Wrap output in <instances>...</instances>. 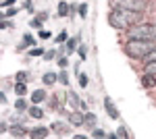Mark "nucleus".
<instances>
[{
  "mask_svg": "<svg viewBox=\"0 0 156 139\" xmlns=\"http://www.w3.org/2000/svg\"><path fill=\"white\" fill-rule=\"evenodd\" d=\"M137 23H142V12L127 9H110L108 12V25L115 29H131Z\"/></svg>",
  "mask_w": 156,
  "mask_h": 139,
  "instance_id": "f257e3e1",
  "label": "nucleus"
},
{
  "mask_svg": "<svg viewBox=\"0 0 156 139\" xmlns=\"http://www.w3.org/2000/svg\"><path fill=\"white\" fill-rule=\"evenodd\" d=\"M129 40H144V42H156V23H137L131 29H127Z\"/></svg>",
  "mask_w": 156,
  "mask_h": 139,
  "instance_id": "f03ea898",
  "label": "nucleus"
},
{
  "mask_svg": "<svg viewBox=\"0 0 156 139\" xmlns=\"http://www.w3.org/2000/svg\"><path fill=\"white\" fill-rule=\"evenodd\" d=\"M156 48V42H144V40H129L127 46H125V52L131 58H146L152 50Z\"/></svg>",
  "mask_w": 156,
  "mask_h": 139,
  "instance_id": "7ed1b4c3",
  "label": "nucleus"
},
{
  "mask_svg": "<svg viewBox=\"0 0 156 139\" xmlns=\"http://www.w3.org/2000/svg\"><path fill=\"white\" fill-rule=\"evenodd\" d=\"M112 9H127V11H135V12H144L148 2L146 0H108Z\"/></svg>",
  "mask_w": 156,
  "mask_h": 139,
  "instance_id": "20e7f679",
  "label": "nucleus"
},
{
  "mask_svg": "<svg viewBox=\"0 0 156 139\" xmlns=\"http://www.w3.org/2000/svg\"><path fill=\"white\" fill-rule=\"evenodd\" d=\"M67 100H69V104H71L73 110H85L87 104H85L83 100H79V96L75 92H67Z\"/></svg>",
  "mask_w": 156,
  "mask_h": 139,
  "instance_id": "39448f33",
  "label": "nucleus"
},
{
  "mask_svg": "<svg viewBox=\"0 0 156 139\" xmlns=\"http://www.w3.org/2000/svg\"><path fill=\"white\" fill-rule=\"evenodd\" d=\"M50 135V129L48 127H34L29 129V137L31 139H46Z\"/></svg>",
  "mask_w": 156,
  "mask_h": 139,
  "instance_id": "423d86ee",
  "label": "nucleus"
},
{
  "mask_svg": "<svg viewBox=\"0 0 156 139\" xmlns=\"http://www.w3.org/2000/svg\"><path fill=\"white\" fill-rule=\"evenodd\" d=\"M104 108H106V114L112 120H119V110H117V106L112 104V98H104Z\"/></svg>",
  "mask_w": 156,
  "mask_h": 139,
  "instance_id": "0eeeda50",
  "label": "nucleus"
},
{
  "mask_svg": "<svg viewBox=\"0 0 156 139\" xmlns=\"http://www.w3.org/2000/svg\"><path fill=\"white\" fill-rule=\"evenodd\" d=\"M69 120H71L73 127H81V125H85V114L79 112V110H75V112L69 114Z\"/></svg>",
  "mask_w": 156,
  "mask_h": 139,
  "instance_id": "6e6552de",
  "label": "nucleus"
},
{
  "mask_svg": "<svg viewBox=\"0 0 156 139\" xmlns=\"http://www.w3.org/2000/svg\"><path fill=\"white\" fill-rule=\"evenodd\" d=\"M46 100V89H36V92L31 93V104H42Z\"/></svg>",
  "mask_w": 156,
  "mask_h": 139,
  "instance_id": "1a4fd4ad",
  "label": "nucleus"
},
{
  "mask_svg": "<svg viewBox=\"0 0 156 139\" xmlns=\"http://www.w3.org/2000/svg\"><path fill=\"white\" fill-rule=\"evenodd\" d=\"M142 85H144L146 89L156 87V75H148V73H144V77H142Z\"/></svg>",
  "mask_w": 156,
  "mask_h": 139,
  "instance_id": "9d476101",
  "label": "nucleus"
},
{
  "mask_svg": "<svg viewBox=\"0 0 156 139\" xmlns=\"http://www.w3.org/2000/svg\"><path fill=\"white\" fill-rule=\"evenodd\" d=\"M11 135L12 137H23V135H29V129L21 127V125H12L11 127Z\"/></svg>",
  "mask_w": 156,
  "mask_h": 139,
  "instance_id": "9b49d317",
  "label": "nucleus"
},
{
  "mask_svg": "<svg viewBox=\"0 0 156 139\" xmlns=\"http://www.w3.org/2000/svg\"><path fill=\"white\" fill-rule=\"evenodd\" d=\"M42 81H44V85H54V83L58 81V75H54L52 71H48V73H44V77H42Z\"/></svg>",
  "mask_w": 156,
  "mask_h": 139,
  "instance_id": "f8f14e48",
  "label": "nucleus"
},
{
  "mask_svg": "<svg viewBox=\"0 0 156 139\" xmlns=\"http://www.w3.org/2000/svg\"><path fill=\"white\" fill-rule=\"evenodd\" d=\"M96 123H98V116L94 112H85V125L92 129H96Z\"/></svg>",
  "mask_w": 156,
  "mask_h": 139,
  "instance_id": "ddd939ff",
  "label": "nucleus"
},
{
  "mask_svg": "<svg viewBox=\"0 0 156 139\" xmlns=\"http://www.w3.org/2000/svg\"><path fill=\"white\" fill-rule=\"evenodd\" d=\"M15 93H17L19 98H23L25 93H27V85L21 83V81H17V83H15Z\"/></svg>",
  "mask_w": 156,
  "mask_h": 139,
  "instance_id": "4468645a",
  "label": "nucleus"
},
{
  "mask_svg": "<svg viewBox=\"0 0 156 139\" xmlns=\"http://www.w3.org/2000/svg\"><path fill=\"white\" fill-rule=\"evenodd\" d=\"M29 116H31V118H42V116H44V110H42V108H40V106H31V108H29Z\"/></svg>",
  "mask_w": 156,
  "mask_h": 139,
  "instance_id": "2eb2a0df",
  "label": "nucleus"
},
{
  "mask_svg": "<svg viewBox=\"0 0 156 139\" xmlns=\"http://www.w3.org/2000/svg\"><path fill=\"white\" fill-rule=\"evenodd\" d=\"M71 12V6H69V2H58V15L60 17H67Z\"/></svg>",
  "mask_w": 156,
  "mask_h": 139,
  "instance_id": "dca6fc26",
  "label": "nucleus"
},
{
  "mask_svg": "<svg viewBox=\"0 0 156 139\" xmlns=\"http://www.w3.org/2000/svg\"><path fill=\"white\" fill-rule=\"evenodd\" d=\"M36 44V37L31 33H25L23 35V42H21V48H25V46H34Z\"/></svg>",
  "mask_w": 156,
  "mask_h": 139,
  "instance_id": "f3484780",
  "label": "nucleus"
},
{
  "mask_svg": "<svg viewBox=\"0 0 156 139\" xmlns=\"http://www.w3.org/2000/svg\"><path fill=\"white\" fill-rule=\"evenodd\" d=\"M52 131H56V133H67V125L65 123H52Z\"/></svg>",
  "mask_w": 156,
  "mask_h": 139,
  "instance_id": "a211bd4d",
  "label": "nucleus"
},
{
  "mask_svg": "<svg viewBox=\"0 0 156 139\" xmlns=\"http://www.w3.org/2000/svg\"><path fill=\"white\" fill-rule=\"evenodd\" d=\"M144 73H148V75H156V60L154 62H146Z\"/></svg>",
  "mask_w": 156,
  "mask_h": 139,
  "instance_id": "6ab92c4d",
  "label": "nucleus"
},
{
  "mask_svg": "<svg viewBox=\"0 0 156 139\" xmlns=\"http://www.w3.org/2000/svg\"><path fill=\"white\" fill-rule=\"evenodd\" d=\"M17 81L27 83L29 81V71H19V73H17Z\"/></svg>",
  "mask_w": 156,
  "mask_h": 139,
  "instance_id": "aec40b11",
  "label": "nucleus"
},
{
  "mask_svg": "<svg viewBox=\"0 0 156 139\" xmlns=\"http://www.w3.org/2000/svg\"><path fill=\"white\" fill-rule=\"evenodd\" d=\"M77 42H79V35H77V37H71V40L67 42V50H69V52H73V50H75V46H77Z\"/></svg>",
  "mask_w": 156,
  "mask_h": 139,
  "instance_id": "412c9836",
  "label": "nucleus"
},
{
  "mask_svg": "<svg viewBox=\"0 0 156 139\" xmlns=\"http://www.w3.org/2000/svg\"><path fill=\"white\" fill-rule=\"evenodd\" d=\"M77 79H79V85H81V87L87 85V77H85L83 73H79V67H77Z\"/></svg>",
  "mask_w": 156,
  "mask_h": 139,
  "instance_id": "4be33fe9",
  "label": "nucleus"
},
{
  "mask_svg": "<svg viewBox=\"0 0 156 139\" xmlns=\"http://www.w3.org/2000/svg\"><path fill=\"white\" fill-rule=\"evenodd\" d=\"M15 108H17V110H25V108H27V102H25L23 98H19V100L15 102Z\"/></svg>",
  "mask_w": 156,
  "mask_h": 139,
  "instance_id": "5701e85b",
  "label": "nucleus"
},
{
  "mask_svg": "<svg viewBox=\"0 0 156 139\" xmlns=\"http://www.w3.org/2000/svg\"><path fill=\"white\" fill-rule=\"evenodd\" d=\"M58 81L62 83V85H65V87H67V85H69V75H67V73H65V71H62V73H60V75H58Z\"/></svg>",
  "mask_w": 156,
  "mask_h": 139,
  "instance_id": "b1692460",
  "label": "nucleus"
},
{
  "mask_svg": "<svg viewBox=\"0 0 156 139\" xmlns=\"http://www.w3.org/2000/svg\"><path fill=\"white\" fill-rule=\"evenodd\" d=\"M56 62H58V67H60V69H65V67L69 64V60H67L65 56H58V58H56Z\"/></svg>",
  "mask_w": 156,
  "mask_h": 139,
  "instance_id": "393cba45",
  "label": "nucleus"
},
{
  "mask_svg": "<svg viewBox=\"0 0 156 139\" xmlns=\"http://www.w3.org/2000/svg\"><path fill=\"white\" fill-rule=\"evenodd\" d=\"M56 40V44H62V42H67V31H60L58 37H54Z\"/></svg>",
  "mask_w": 156,
  "mask_h": 139,
  "instance_id": "a878e982",
  "label": "nucleus"
},
{
  "mask_svg": "<svg viewBox=\"0 0 156 139\" xmlns=\"http://www.w3.org/2000/svg\"><path fill=\"white\" fill-rule=\"evenodd\" d=\"M94 137H96V139H104V137H106V135H104V131H102V129H94Z\"/></svg>",
  "mask_w": 156,
  "mask_h": 139,
  "instance_id": "bb28decb",
  "label": "nucleus"
},
{
  "mask_svg": "<svg viewBox=\"0 0 156 139\" xmlns=\"http://www.w3.org/2000/svg\"><path fill=\"white\" fill-rule=\"evenodd\" d=\"M52 108H56V110L60 108V93H56V96H54V100H52Z\"/></svg>",
  "mask_w": 156,
  "mask_h": 139,
  "instance_id": "cd10ccee",
  "label": "nucleus"
},
{
  "mask_svg": "<svg viewBox=\"0 0 156 139\" xmlns=\"http://www.w3.org/2000/svg\"><path fill=\"white\" fill-rule=\"evenodd\" d=\"M36 19H37V21H42V23H44V21L48 19V11H44V12H37V15H36Z\"/></svg>",
  "mask_w": 156,
  "mask_h": 139,
  "instance_id": "c85d7f7f",
  "label": "nucleus"
},
{
  "mask_svg": "<svg viewBox=\"0 0 156 139\" xmlns=\"http://www.w3.org/2000/svg\"><path fill=\"white\" fill-rule=\"evenodd\" d=\"M42 54H46L44 50H40V48H34V50H29V56H42Z\"/></svg>",
  "mask_w": 156,
  "mask_h": 139,
  "instance_id": "c756f323",
  "label": "nucleus"
},
{
  "mask_svg": "<svg viewBox=\"0 0 156 139\" xmlns=\"http://www.w3.org/2000/svg\"><path fill=\"white\" fill-rule=\"evenodd\" d=\"M144 60H146V62H154V60H156V48H154V50H152V52H150V54L144 58Z\"/></svg>",
  "mask_w": 156,
  "mask_h": 139,
  "instance_id": "7c9ffc66",
  "label": "nucleus"
},
{
  "mask_svg": "<svg viewBox=\"0 0 156 139\" xmlns=\"http://www.w3.org/2000/svg\"><path fill=\"white\" fill-rule=\"evenodd\" d=\"M85 52H87V48H85L83 44H81V46H79V60H85V56H87Z\"/></svg>",
  "mask_w": 156,
  "mask_h": 139,
  "instance_id": "2f4dec72",
  "label": "nucleus"
},
{
  "mask_svg": "<svg viewBox=\"0 0 156 139\" xmlns=\"http://www.w3.org/2000/svg\"><path fill=\"white\" fill-rule=\"evenodd\" d=\"M79 15L81 17H87V4H79Z\"/></svg>",
  "mask_w": 156,
  "mask_h": 139,
  "instance_id": "473e14b6",
  "label": "nucleus"
},
{
  "mask_svg": "<svg viewBox=\"0 0 156 139\" xmlns=\"http://www.w3.org/2000/svg\"><path fill=\"white\" fill-rule=\"evenodd\" d=\"M15 15H17V11H15V9H6V11H4V19H9V17H15Z\"/></svg>",
  "mask_w": 156,
  "mask_h": 139,
  "instance_id": "72a5a7b5",
  "label": "nucleus"
},
{
  "mask_svg": "<svg viewBox=\"0 0 156 139\" xmlns=\"http://www.w3.org/2000/svg\"><path fill=\"white\" fill-rule=\"evenodd\" d=\"M40 37H42V40H48V37H52V33L46 31V29H42V31H40Z\"/></svg>",
  "mask_w": 156,
  "mask_h": 139,
  "instance_id": "f704fd0d",
  "label": "nucleus"
},
{
  "mask_svg": "<svg viewBox=\"0 0 156 139\" xmlns=\"http://www.w3.org/2000/svg\"><path fill=\"white\" fill-rule=\"evenodd\" d=\"M29 25H31V27H36V29H40V27H42V21H37V19H31V21H29Z\"/></svg>",
  "mask_w": 156,
  "mask_h": 139,
  "instance_id": "c9c22d12",
  "label": "nucleus"
},
{
  "mask_svg": "<svg viewBox=\"0 0 156 139\" xmlns=\"http://www.w3.org/2000/svg\"><path fill=\"white\" fill-rule=\"evenodd\" d=\"M54 54H56L54 50H48V52L44 54V58H46V60H52V58H56V56H54Z\"/></svg>",
  "mask_w": 156,
  "mask_h": 139,
  "instance_id": "e433bc0d",
  "label": "nucleus"
},
{
  "mask_svg": "<svg viewBox=\"0 0 156 139\" xmlns=\"http://www.w3.org/2000/svg\"><path fill=\"white\" fill-rule=\"evenodd\" d=\"M119 137H123V139H129V137H127V129H125V127H119Z\"/></svg>",
  "mask_w": 156,
  "mask_h": 139,
  "instance_id": "4c0bfd02",
  "label": "nucleus"
},
{
  "mask_svg": "<svg viewBox=\"0 0 156 139\" xmlns=\"http://www.w3.org/2000/svg\"><path fill=\"white\" fill-rule=\"evenodd\" d=\"M15 2H17V0H4V2H2V6H4V9H11Z\"/></svg>",
  "mask_w": 156,
  "mask_h": 139,
  "instance_id": "58836bf2",
  "label": "nucleus"
},
{
  "mask_svg": "<svg viewBox=\"0 0 156 139\" xmlns=\"http://www.w3.org/2000/svg\"><path fill=\"white\" fill-rule=\"evenodd\" d=\"M25 11L34 12V6H31V0H27V2H25Z\"/></svg>",
  "mask_w": 156,
  "mask_h": 139,
  "instance_id": "ea45409f",
  "label": "nucleus"
},
{
  "mask_svg": "<svg viewBox=\"0 0 156 139\" xmlns=\"http://www.w3.org/2000/svg\"><path fill=\"white\" fill-rule=\"evenodd\" d=\"M108 139H119V133H110V135H108Z\"/></svg>",
  "mask_w": 156,
  "mask_h": 139,
  "instance_id": "a19ab883",
  "label": "nucleus"
},
{
  "mask_svg": "<svg viewBox=\"0 0 156 139\" xmlns=\"http://www.w3.org/2000/svg\"><path fill=\"white\" fill-rule=\"evenodd\" d=\"M73 139H90V137H85V135H77V137H73Z\"/></svg>",
  "mask_w": 156,
  "mask_h": 139,
  "instance_id": "79ce46f5",
  "label": "nucleus"
}]
</instances>
